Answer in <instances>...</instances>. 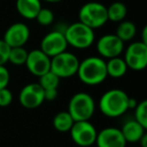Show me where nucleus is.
I'll return each instance as SVG.
<instances>
[{
	"mask_svg": "<svg viewBox=\"0 0 147 147\" xmlns=\"http://www.w3.org/2000/svg\"><path fill=\"white\" fill-rule=\"evenodd\" d=\"M77 76L87 86H98L107 78L106 61L101 57H88L80 61Z\"/></svg>",
	"mask_w": 147,
	"mask_h": 147,
	"instance_id": "f257e3e1",
	"label": "nucleus"
},
{
	"mask_svg": "<svg viewBox=\"0 0 147 147\" xmlns=\"http://www.w3.org/2000/svg\"><path fill=\"white\" fill-rule=\"evenodd\" d=\"M129 98L125 91L121 89H111L104 93L99 100V109L104 116L117 118L129 110Z\"/></svg>",
	"mask_w": 147,
	"mask_h": 147,
	"instance_id": "f03ea898",
	"label": "nucleus"
},
{
	"mask_svg": "<svg viewBox=\"0 0 147 147\" xmlns=\"http://www.w3.org/2000/svg\"><path fill=\"white\" fill-rule=\"evenodd\" d=\"M63 34L67 45L77 49H86L95 42L94 29L80 21L67 25L63 29Z\"/></svg>",
	"mask_w": 147,
	"mask_h": 147,
	"instance_id": "7ed1b4c3",
	"label": "nucleus"
},
{
	"mask_svg": "<svg viewBox=\"0 0 147 147\" xmlns=\"http://www.w3.org/2000/svg\"><path fill=\"white\" fill-rule=\"evenodd\" d=\"M96 110V103L90 94L85 92L76 93L71 98L67 106V112L74 121H88L93 117Z\"/></svg>",
	"mask_w": 147,
	"mask_h": 147,
	"instance_id": "20e7f679",
	"label": "nucleus"
},
{
	"mask_svg": "<svg viewBox=\"0 0 147 147\" xmlns=\"http://www.w3.org/2000/svg\"><path fill=\"white\" fill-rule=\"evenodd\" d=\"M79 21L92 29L100 28L108 22L107 7L96 1L86 3L79 11Z\"/></svg>",
	"mask_w": 147,
	"mask_h": 147,
	"instance_id": "39448f33",
	"label": "nucleus"
},
{
	"mask_svg": "<svg viewBox=\"0 0 147 147\" xmlns=\"http://www.w3.org/2000/svg\"><path fill=\"white\" fill-rule=\"evenodd\" d=\"M78 57L69 51H63L51 57V71L59 79L71 78L77 75L79 67Z\"/></svg>",
	"mask_w": 147,
	"mask_h": 147,
	"instance_id": "423d86ee",
	"label": "nucleus"
},
{
	"mask_svg": "<svg viewBox=\"0 0 147 147\" xmlns=\"http://www.w3.org/2000/svg\"><path fill=\"white\" fill-rule=\"evenodd\" d=\"M69 132L74 143L81 147H89L95 144L98 131L90 120H88L76 121Z\"/></svg>",
	"mask_w": 147,
	"mask_h": 147,
	"instance_id": "0eeeda50",
	"label": "nucleus"
},
{
	"mask_svg": "<svg viewBox=\"0 0 147 147\" xmlns=\"http://www.w3.org/2000/svg\"><path fill=\"white\" fill-rule=\"evenodd\" d=\"M123 59L128 69L143 71L147 65V45L141 40L131 42L125 51Z\"/></svg>",
	"mask_w": 147,
	"mask_h": 147,
	"instance_id": "6e6552de",
	"label": "nucleus"
},
{
	"mask_svg": "<svg viewBox=\"0 0 147 147\" xmlns=\"http://www.w3.org/2000/svg\"><path fill=\"white\" fill-rule=\"evenodd\" d=\"M124 43L115 33L105 34L97 41V51L104 59L120 57L121 53L124 51Z\"/></svg>",
	"mask_w": 147,
	"mask_h": 147,
	"instance_id": "1a4fd4ad",
	"label": "nucleus"
},
{
	"mask_svg": "<svg viewBox=\"0 0 147 147\" xmlns=\"http://www.w3.org/2000/svg\"><path fill=\"white\" fill-rule=\"evenodd\" d=\"M67 47L69 45L63 34V30L55 29V30L49 31L42 37L39 49L49 57H53L59 53L65 51Z\"/></svg>",
	"mask_w": 147,
	"mask_h": 147,
	"instance_id": "9d476101",
	"label": "nucleus"
},
{
	"mask_svg": "<svg viewBox=\"0 0 147 147\" xmlns=\"http://www.w3.org/2000/svg\"><path fill=\"white\" fill-rule=\"evenodd\" d=\"M43 89L39 86L38 83H30L23 87L19 92V103L23 108L36 109L45 102Z\"/></svg>",
	"mask_w": 147,
	"mask_h": 147,
	"instance_id": "9b49d317",
	"label": "nucleus"
},
{
	"mask_svg": "<svg viewBox=\"0 0 147 147\" xmlns=\"http://www.w3.org/2000/svg\"><path fill=\"white\" fill-rule=\"evenodd\" d=\"M24 65L31 75L39 78L51 69V57L45 55L40 49H32L28 51Z\"/></svg>",
	"mask_w": 147,
	"mask_h": 147,
	"instance_id": "f8f14e48",
	"label": "nucleus"
},
{
	"mask_svg": "<svg viewBox=\"0 0 147 147\" xmlns=\"http://www.w3.org/2000/svg\"><path fill=\"white\" fill-rule=\"evenodd\" d=\"M30 36L29 27L23 22H15L11 24L3 35V40L9 47H24Z\"/></svg>",
	"mask_w": 147,
	"mask_h": 147,
	"instance_id": "ddd939ff",
	"label": "nucleus"
},
{
	"mask_svg": "<svg viewBox=\"0 0 147 147\" xmlns=\"http://www.w3.org/2000/svg\"><path fill=\"white\" fill-rule=\"evenodd\" d=\"M97 147H126V140L119 128L107 127L97 133Z\"/></svg>",
	"mask_w": 147,
	"mask_h": 147,
	"instance_id": "4468645a",
	"label": "nucleus"
},
{
	"mask_svg": "<svg viewBox=\"0 0 147 147\" xmlns=\"http://www.w3.org/2000/svg\"><path fill=\"white\" fill-rule=\"evenodd\" d=\"M120 130L127 143H138L143 134L146 133V128H144L134 118L125 121Z\"/></svg>",
	"mask_w": 147,
	"mask_h": 147,
	"instance_id": "2eb2a0df",
	"label": "nucleus"
},
{
	"mask_svg": "<svg viewBox=\"0 0 147 147\" xmlns=\"http://www.w3.org/2000/svg\"><path fill=\"white\" fill-rule=\"evenodd\" d=\"M15 7L21 17L32 20L35 19L37 13L42 6L41 0H16Z\"/></svg>",
	"mask_w": 147,
	"mask_h": 147,
	"instance_id": "dca6fc26",
	"label": "nucleus"
},
{
	"mask_svg": "<svg viewBox=\"0 0 147 147\" xmlns=\"http://www.w3.org/2000/svg\"><path fill=\"white\" fill-rule=\"evenodd\" d=\"M106 69L108 77L113 79H120L126 75L128 67L123 57H115L106 61Z\"/></svg>",
	"mask_w": 147,
	"mask_h": 147,
	"instance_id": "f3484780",
	"label": "nucleus"
},
{
	"mask_svg": "<svg viewBox=\"0 0 147 147\" xmlns=\"http://www.w3.org/2000/svg\"><path fill=\"white\" fill-rule=\"evenodd\" d=\"M136 32H137L136 25H135L132 21L122 20L119 22L115 34H116L123 42H126V41H130L131 39L134 38V36L136 35Z\"/></svg>",
	"mask_w": 147,
	"mask_h": 147,
	"instance_id": "a211bd4d",
	"label": "nucleus"
},
{
	"mask_svg": "<svg viewBox=\"0 0 147 147\" xmlns=\"http://www.w3.org/2000/svg\"><path fill=\"white\" fill-rule=\"evenodd\" d=\"M74 123L75 121L67 111L59 112L57 114H55L53 120V127L59 132H69Z\"/></svg>",
	"mask_w": 147,
	"mask_h": 147,
	"instance_id": "6ab92c4d",
	"label": "nucleus"
},
{
	"mask_svg": "<svg viewBox=\"0 0 147 147\" xmlns=\"http://www.w3.org/2000/svg\"><path fill=\"white\" fill-rule=\"evenodd\" d=\"M107 15L108 21L112 22H120L124 20L127 15V7L123 2L116 1L107 7Z\"/></svg>",
	"mask_w": 147,
	"mask_h": 147,
	"instance_id": "aec40b11",
	"label": "nucleus"
},
{
	"mask_svg": "<svg viewBox=\"0 0 147 147\" xmlns=\"http://www.w3.org/2000/svg\"><path fill=\"white\" fill-rule=\"evenodd\" d=\"M28 55V51L24 47H10L8 55V61L14 65H22L25 63Z\"/></svg>",
	"mask_w": 147,
	"mask_h": 147,
	"instance_id": "412c9836",
	"label": "nucleus"
},
{
	"mask_svg": "<svg viewBox=\"0 0 147 147\" xmlns=\"http://www.w3.org/2000/svg\"><path fill=\"white\" fill-rule=\"evenodd\" d=\"M59 82L61 79L55 75L53 71L49 69L45 74H43L42 76L39 77L38 84L43 90H51V89H57L59 86Z\"/></svg>",
	"mask_w": 147,
	"mask_h": 147,
	"instance_id": "4be33fe9",
	"label": "nucleus"
},
{
	"mask_svg": "<svg viewBox=\"0 0 147 147\" xmlns=\"http://www.w3.org/2000/svg\"><path fill=\"white\" fill-rule=\"evenodd\" d=\"M134 119L147 129V101L142 100L138 102L134 108Z\"/></svg>",
	"mask_w": 147,
	"mask_h": 147,
	"instance_id": "5701e85b",
	"label": "nucleus"
},
{
	"mask_svg": "<svg viewBox=\"0 0 147 147\" xmlns=\"http://www.w3.org/2000/svg\"><path fill=\"white\" fill-rule=\"evenodd\" d=\"M35 20L37 21L38 24L42 25V26H47V25H51L53 22L55 14H53V10H51L49 8L41 7L40 10L37 13L36 17H35Z\"/></svg>",
	"mask_w": 147,
	"mask_h": 147,
	"instance_id": "b1692460",
	"label": "nucleus"
},
{
	"mask_svg": "<svg viewBox=\"0 0 147 147\" xmlns=\"http://www.w3.org/2000/svg\"><path fill=\"white\" fill-rule=\"evenodd\" d=\"M13 101V95L12 92L8 88L0 89V107L4 108L7 107L12 103Z\"/></svg>",
	"mask_w": 147,
	"mask_h": 147,
	"instance_id": "393cba45",
	"label": "nucleus"
},
{
	"mask_svg": "<svg viewBox=\"0 0 147 147\" xmlns=\"http://www.w3.org/2000/svg\"><path fill=\"white\" fill-rule=\"evenodd\" d=\"M10 47L3 39H0V65H4L8 61Z\"/></svg>",
	"mask_w": 147,
	"mask_h": 147,
	"instance_id": "a878e982",
	"label": "nucleus"
},
{
	"mask_svg": "<svg viewBox=\"0 0 147 147\" xmlns=\"http://www.w3.org/2000/svg\"><path fill=\"white\" fill-rule=\"evenodd\" d=\"M10 82V73L5 65H0V89L6 88Z\"/></svg>",
	"mask_w": 147,
	"mask_h": 147,
	"instance_id": "bb28decb",
	"label": "nucleus"
},
{
	"mask_svg": "<svg viewBox=\"0 0 147 147\" xmlns=\"http://www.w3.org/2000/svg\"><path fill=\"white\" fill-rule=\"evenodd\" d=\"M45 95V101H55L57 98V89H51V90H43Z\"/></svg>",
	"mask_w": 147,
	"mask_h": 147,
	"instance_id": "cd10ccee",
	"label": "nucleus"
},
{
	"mask_svg": "<svg viewBox=\"0 0 147 147\" xmlns=\"http://www.w3.org/2000/svg\"><path fill=\"white\" fill-rule=\"evenodd\" d=\"M140 147H147V133H144L143 136L140 138V140L138 141Z\"/></svg>",
	"mask_w": 147,
	"mask_h": 147,
	"instance_id": "c85d7f7f",
	"label": "nucleus"
},
{
	"mask_svg": "<svg viewBox=\"0 0 147 147\" xmlns=\"http://www.w3.org/2000/svg\"><path fill=\"white\" fill-rule=\"evenodd\" d=\"M137 104H138V102H137L136 99H134V98H129V102H128L129 109H134L135 107L137 106Z\"/></svg>",
	"mask_w": 147,
	"mask_h": 147,
	"instance_id": "c756f323",
	"label": "nucleus"
},
{
	"mask_svg": "<svg viewBox=\"0 0 147 147\" xmlns=\"http://www.w3.org/2000/svg\"><path fill=\"white\" fill-rule=\"evenodd\" d=\"M141 41L147 45V27L144 26L142 29V36H141Z\"/></svg>",
	"mask_w": 147,
	"mask_h": 147,
	"instance_id": "7c9ffc66",
	"label": "nucleus"
},
{
	"mask_svg": "<svg viewBox=\"0 0 147 147\" xmlns=\"http://www.w3.org/2000/svg\"><path fill=\"white\" fill-rule=\"evenodd\" d=\"M41 1H45V2H49V3H59L63 0H41Z\"/></svg>",
	"mask_w": 147,
	"mask_h": 147,
	"instance_id": "2f4dec72",
	"label": "nucleus"
}]
</instances>
